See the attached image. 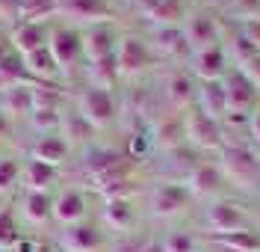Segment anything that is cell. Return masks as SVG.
Masks as SVG:
<instances>
[{
	"label": "cell",
	"instance_id": "cell-1",
	"mask_svg": "<svg viewBox=\"0 0 260 252\" xmlns=\"http://www.w3.org/2000/svg\"><path fill=\"white\" fill-rule=\"evenodd\" d=\"M219 169L243 190H254L260 184V157L248 146H222L219 149Z\"/></svg>",
	"mask_w": 260,
	"mask_h": 252
},
{
	"label": "cell",
	"instance_id": "cell-2",
	"mask_svg": "<svg viewBox=\"0 0 260 252\" xmlns=\"http://www.w3.org/2000/svg\"><path fill=\"white\" fill-rule=\"evenodd\" d=\"M77 113H80L95 131L110 128L118 116V104H115L113 89H98V86H86L77 95Z\"/></svg>",
	"mask_w": 260,
	"mask_h": 252
},
{
	"label": "cell",
	"instance_id": "cell-3",
	"mask_svg": "<svg viewBox=\"0 0 260 252\" xmlns=\"http://www.w3.org/2000/svg\"><path fill=\"white\" fill-rule=\"evenodd\" d=\"M183 131H186V143L198 151H213V149L225 146L222 122H216L207 113H201L198 107H189L183 113Z\"/></svg>",
	"mask_w": 260,
	"mask_h": 252
},
{
	"label": "cell",
	"instance_id": "cell-4",
	"mask_svg": "<svg viewBox=\"0 0 260 252\" xmlns=\"http://www.w3.org/2000/svg\"><path fill=\"white\" fill-rule=\"evenodd\" d=\"M189 202H192V193L186 190V184H178V181H157V184L151 187V193H148L151 214L160 219L183 214Z\"/></svg>",
	"mask_w": 260,
	"mask_h": 252
},
{
	"label": "cell",
	"instance_id": "cell-5",
	"mask_svg": "<svg viewBox=\"0 0 260 252\" xmlns=\"http://www.w3.org/2000/svg\"><path fill=\"white\" fill-rule=\"evenodd\" d=\"M204 226L207 232L216 237H225L234 235L240 229H248L245 226V211L240 202L234 199H213L207 208H204Z\"/></svg>",
	"mask_w": 260,
	"mask_h": 252
},
{
	"label": "cell",
	"instance_id": "cell-6",
	"mask_svg": "<svg viewBox=\"0 0 260 252\" xmlns=\"http://www.w3.org/2000/svg\"><path fill=\"white\" fill-rule=\"evenodd\" d=\"M80 39H83V60L86 63H98L104 57H113L121 36H118V30L110 21H98V24L83 27Z\"/></svg>",
	"mask_w": 260,
	"mask_h": 252
},
{
	"label": "cell",
	"instance_id": "cell-7",
	"mask_svg": "<svg viewBox=\"0 0 260 252\" xmlns=\"http://www.w3.org/2000/svg\"><path fill=\"white\" fill-rule=\"evenodd\" d=\"M115 63H118V74L121 77H133L139 71H145L154 63L151 45L139 36H121L118 48H115Z\"/></svg>",
	"mask_w": 260,
	"mask_h": 252
},
{
	"label": "cell",
	"instance_id": "cell-8",
	"mask_svg": "<svg viewBox=\"0 0 260 252\" xmlns=\"http://www.w3.org/2000/svg\"><path fill=\"white\" fill-rule=\"evenodd\" d=\"M183 30V39H186V48L189 53L195 50H204V48H216L219 45V21L210 15V12H189L186 21L180 24Z\"/></svg>",
	"mask_w": 260,
	"mask_h": 252
},
{
	"label": "cell",
	"instance_id": "cell-9",
	"mask_svg": "<svg viewBox=\"0 0 260 252\" xmlns=\"http://www.w3.org/2000/svg\"><path fill=\"white\" fill-rule=\"evenodd\" d=\"M48 50L53 53V60H56L59 71H71V68L83 60L80 30H77V27H56V30H50Z\"/></svg>",
	"mask_w": 260,
	"mask_h": 252
},
{
	"label": "cell",
	"instance_id": "cell-10",
	"mask_svg": "<svg viewBox=\"0 0 260 252\" xmlns=\"http://www.w3.org/2000/svg\"><path fill=\"white\" fill-rule=\"evenodd\" d=\"M189 74H192L198 83H207V80H222L228 74V50L222 45L216 48H204V50H195L189 53Z\"/></svg>",
	"mask_w": 260,
	"mask_h": 252
},
{
	"label": "cell",
	"instance_id": "cell-11",
	"mask_svg": "<svg viewBox=\"0 0 260 252\" xmlns=\"http://www.w3.org/2000/svg\"><path fill=\"white\" fill-rule=\"evenodd\" d=\"M228 92V116L234 113H248L257 101V86L245 77L240 68H228V74L222 77Z\"/></svg>",
	"mask_w": 260,
	"mask_h": 252
},
{
	"label": "cell",
	"instance_id": "cell-12",
	"mask_svg": "<svg viewBox=\"0 0 260 252\" xmlns=\"http://www.w3.org/2000/svg\"><path fill=\"white\" fill-rule=\"evenodd\" d=\"M59 246L62 252H101L104 249V232L95 222H74L59 232Z\"/></svg>",
	"mask_w": 260,
	"mask_h": 252
},
{
	"label": "cell",
	"instance_id": "cell-13",
	"mask_svg": "<svg viewBox=\"0 0 260 252\" xmlns=\"http://www.w3.org/2000/svg\"><path fill=\"white\" fill-rule=\"evenodd\" d=\"M195 92H198V83L189 71H172L166 80H162V98L172 107V113H186L195 101Z\"/></svg>",
	"mask_w": 260,
	"mask_h": 252
},
{
	"label": "cell",
	"instance_id": "cell-14",
	"mask_svg": "<svg viewBox=\"0 0 260 252\" xmlns=\"http://www.w3.org/2000/svg\"><path fill=\"white\" fill-rule=\"evenodd\" d=\"M48 42H50V27L39 24V21H21L18 27L9 30V45L21 57H27L39 48H48Z\"/></svg>",
	"mask_w": 260,
	"mask_h": 252
},
{
	"label": "cell",
	"instance_id": "cell-15",
	"mask_svg": "<svg viewBox=\"0 0 260 252\" xmlns=\"http://www.w3.org/2000/svg\"><path fill=\"white\" fill-rule=\"evenodd\" d=\"M56 15L83 21L89 27V24H98V21H110L113 9H110L107 0H56Z\"/></svg>",
	"mask_w": 260,
	"mask_h": 252
},
{
	"label": "cell",
	"instance_id": "cell-16",
	"mask_svg": "<svg viewBox=\"0 0 260 252\" xmlns=\"http://www.w3.org/2000/svg\"><path fill=\"white\" fill-rule=\"evenodd\" d=\"M186 190L198 196V199H207V196H216V190L225 184V175H222V169L219 163H195L189 172H186Z\"/></svg>",
	"mask_w": 260,
	"mask_h": 252
},
{
	"label": "cell",
	"instance_id": "cell-17",
	"mask_svg": "<svg viewBox=\"0 0 260 252\" xmlns=\"http://www.w3.org/2000/svg\"><path fill=\"white\" fill-rule=\"evenodd\" d=\"M89 214V202L80 190H62L53 196V219L59 226H74V222H83Z\"/></svg>",
	"mask_w": 260,
	"mask_h": 252
},
{
	"label": "cell",
	"instance_id": "cell-18",
	"mask_svg": "<svg viewBox=\"0 0 260 252\" xmlns=\"http://www.w3.org/2000/svg\"><path fill=\"white\" fill-rule=\"evenodd\" d=\"M195 107L201 113H207L210 119L222 122L228 119V92L222 80H207V83H198V92H195Z\"/></svg>",
	"mask_w": 260,
	"mask_h": 252
},
{
	"label": "cell",
	"instance_id": "cell-19",
	"mask_svg": "<svg viewBox=\"0 0 260 252\" xmlns=\"http://www.w3.org/2000/svg\"><path fill=\"white\" fill-rule=\"evenodd\" d=\"M18 214L24 222L30 226H45L53 219V196L50 193H32V190H24V196L18 202Z\"/></svg>",
	"mask_w": 260,
	"mask_h": 252
},
{
	"label": "cell",
	"instance_id": "cell-20",
	"mask_svg": "<svg viewBox=\"0 0 260 252\" xmlns=\"http://www.w3.org/2000/svg\"><path fill=\"white\" fill-rule=\"evenodd\" d=\"M151 143H157L160 149L175 151L186 143V131H183V113H169V116L157 119L154 131H151Z\"/></svg>",
	"mask_w": 260,
	"mask_h": 252
},
{
	"label": "cell",
	"instance_id": "cell-21",
	"mask_svg": "<svg viewBox=\"0 0 260 252\" xmlns=\"http://www.w3.org/2000/svg\"><path fill=\"white\" fill-rule=\"evenodd\" d=\"M101 222L107 229H113L118 235H127L130 229L136 226V211L130 199H107L101 208Z\"/></svg>",
	"mask_w": 260,
	"mask_h": 252
},
{
	"label": "cell",
	"instance_id": "cell-22",
	"mask_svg": "<svg viewBox=\"0 0 260 252\" xmlns=\"http://www.w3.org/2000/svg\"><path fill=\"white\" fill-rule=\"evenodd\" d=\"M68 154H71V146H68V143H65V136H59V134L39 136V139L32 143V149H30L32 160H42V163L56 166V169L68 160Z\"/></svg>",
	"mask_w": 260,
	"mask_h": 252
},
{
	"label": "cell",
	"instance_id": "cell-23",
	"mask_svg": "<svg viewBox=\"0 0 260 252\" xmlns=\"http://www.w3.org/2000/svg\"><path fill=\"white\" fill-rule=\"evenodd\" d=\"M124 160H130V157H124L121 151H115V149H107V146H89L86 154H83V169H86V175L98 178V175L115 169L118 163H124Z\"/></svg>",
	"mask_w": 260,
	"mask_h": 252
},
{
	"label": "cell",
	"instance_id": "cell-24",
	"mask_svg": "<svg viewBox=\"0 0 260 252\" xmlns=\"http://www.w3.org/2000/svg\"><path fill=\"white\" fill-rule=\"evenodd\" d=\"M21 178H24V187L27 190H32V193H48L50 187H53V181L59 178V169L30 157L27 163H21Z\"/></svg>",
	"mask_w": 260,
	"mask_h": 252
},
{
	"label": "cell",
	"instance_id": "cell-25",
	"mask_svg": "<svg viewBox=\"0 0 260 252\" xmlns=\"http://www.w3.org/2000/svg\"><path fill=\"white\" fill-rule=\"evenodd\" d=\"M36 110L32 107V83L27 86H12L6 92H0V113L6 119H15V116H27Z\"/></svg>",
	"mask_w": 260,
	"mask_h": 252
},
{
	"label": "cell",
	"instance_id": "cell-26",
	"mask_svg": "<svg viewBox=\"0 0 260 252\" xmlns=\"http://www.w3.org/2000/svg\"><path fill=\"white\" fill-rule=\"evenodd\" d=\"M32 77L27 66H24V57L21 53H9V57H3L0 60V92H6V89H12V86H27Z\"/></svg>",
	"mask_w": 260,
	"mask_h": 252
},
{
	"label": "cell",
	"instance_id": "cell-27",
	"mask_svg": "<svg viewBox=\"0 0 260 252\" xmlns=\"http://www.w3.org/2000/svg\"><path fill=\"white\" fill-rule=\"evenodd\" d=\"M92 134H95V128H92V125H89L77 110L62 113V119H59V136H65V143H68V146H74V143H89Z\"/></svg>",
	"mask_w": 260,
	"mask_h": 252
},
{
	"label": "cell",
	"instance_id": "cell-28",
	"mask_svg": "<svg viewBox=\"0 0 260 252\" xmlns=\"http://www.w3.org/2000/svg\"><path fill=\"white\" fill-rule=\"evenodd\" d=\"M24 66L30 71V77H39L42 83L45 80H53L59 74V66H56V60H53V53L48 48H39V50H32V53H27L24 57Z\"/></svg>",
	"mask_w": 260,
	"mask_h": 252
},
{
	"label": "cell",
	"instance_id": "cell-29",
	"mask_svg": "<svg viewBox=\"0 0 260 252\" xmlns=\"http://www.w3.org/2000/svg\"><path fill=\"white\" fill-rule=\"evenodd\" d=\"M86 74H89V86H98V89H113V83L121 77L118 74V63H115V53L113 57H104L98 63H86Z\"/></svg>",
	"mask_w": 260,
	"mask_h": 252
},
{
	"label": "cell",
	"instance_id": "cell-30",
	"mask_svg": "<svg viewBox=\"0 0 260 252\" xmlns=\"http://www.w3.org/2000/svg\"><path fill=\"white\" fill-rule=\"evenodd\" d=\"M186 3L183 0H160V6L154 9V15L151 21L157 24V27H180L183 21H186Z\"/></svg>",
	"mask_w": 260,
	"mask_h": 252
},
{
	"label": "cell",
	"instance_id": "cell-31",
	"mask_svg": "<svg viewBox=\"0 0 260 252\" xmlns=\"http://www.w3.org/2000/svg\"><path fill=\"white\" fill-rule=\"evenodd\" d=\"M154 48L169 53V57H178V53H186V39H183V30L180 27H157L154 33Z\"/></svg>",
	"mask_w": 260,
	"mask_h": 252
},
{
	"label": "cell",
	"instance_id": "cell-32",
	"mask_svg": "<svg viewBox=\"0 0 260 252\" xmlns=\"http://www.w3.org/2000/svg\"><path fill=\"white\" fill-rule=\"evenodd\" d=\"M216 243H222L228 249H240V252H260V235L254 229H240L234 235L216 237Z\"/></svg>",
	"mask_w": 260,
	"mask_h": 252
},
{
	"label": "cell",
	"instance_id": "cell-33",
	"mask_svg": "<svg viewBox=\"0 0 260 252\" xmlns=\"http://www.w3.org/2000/svg\"><path fill=\"white\" fill-rule=\"evenodd\" d=\"M18 6H21V18L24 21L48 24V18L56 15V0H18Z\"/></svg>",
	"mask_w": 260,
	"mask_h": 252
},
{
	"label": "cell",
	"instance_id": "cell-34",
	"mask_svg": "<svg viewBox=\"0 0 260 252\" xmlns=\"http://www.w3.org/2000/svg\"><path fill=\"white\" fill-rule=\"evenodd\" d=\"M166 252H201L198 249V237L189 229H172L166 237H160Z\"/></svg>",
	"mask_w": 260,
	"mask_h": 252
},
{
	"label": "cell",
	"instance_id": "cell-35",
	"mask_svg": "<svg viewBox=\"0 0 260 252\" xmlns=\"http://www.w3.org/2000/svg\"><path fill=\"white\" fill-rule=\"evenodd\" d=\"M59 119H62V110H32L30 125L42 136H48V134H59Z\"/></svg>",
	"mask_w": 260,
	"mask_h": 252
},
{
	"label": "cell",
	"instance_id": "cell-36",
	"mask_svg": "<svg viewBox=\"0 0 260 252\" xmlns=\"http://www.w3.org/2000/svg\"><path fill=\"white\" fill-rule=\"evenodd\" d=\"M21 240V232H18V222L9 211L0 214V252H12Z\"/></svg>",
	"mask_w": 260,
	"mask_h": 252
},
{
	"label": "cell",
	"instance_id": "cell-37",
	"mask_svg": "<svg viewBox=\"0 0 260 252\" xmlns=\"http://www.w3.org/2000/svg\"><path fill=\"white\" fill-rule=\"evenodd\" d=\"M21 178V163L18 157H0V196L9 193Z\"/></svg>",
	"mask_w": 260,
	"mask_h": 252
},
{
	"label": "cell",
	"instance_id": "cell-38",
	"mask_svg": "<svg viewBox=\"0 0 260 252\" xmlns=\"http://www.w3.org/2000/svg\"><path fill=\"white\" fill-rule=\"evenodd\" d=\"M254 53H257V48H254V45H251V42H248V39H245L243 33L234 36V42H231V57L237 60V66L248 63V60H251Z\"/></svg>",
	"mask_w": 260,
	"mask_h": 252
},
{
	"label": "cell",
	"instance_id": "cell-39",
	"mask_svg": "<svg viewBox=\"0 0 260 252\" xmlns=\"http://www.w3.org/2000/svg\"><path fill=\"white\" fill-rule=\"evenodd\" d=\"M0 21H3L9 30L24 21V18H21V6H18V0H0Z\"/></svg>",
	"mask_w": 260,
	"mask_h": 252
},
{
	"label": "cell",
	"instance_id": "cell-40",
	"mask_svg": "<svg viewBox=\"0 0 260 252\" xmlns=\"http://www.w3.org/2000/svg\"><path fill=\"white\" fill-rule=\"evenodd\" d=\"M142 243H145L142 237H136L133 232H127V235H121L110 246V252H142Z\"/></svg>",
	"mask_w": 260,
	"mask_h": 252
},
{
	"label": "cell",
	"instance_id": "cell-41",
	"mask_svg": "<svg viewBox=\"0 0 260 252\" xmlns=\"http://www.w3.org/2000/svg\"><path fill=\"white\" fill-rule=\"evenodd\" d=\"M240 33L260 50V15L257 18H243V21H240Z\"/></svg>",
	"mask_w": 260,
	"mask_h": 252
},
{
	"label": "cell",
	"instance_id": "cell-42",
	"mask_svg": "<svg viewBox=\"0 0 260 252\" xmlns=\"http://www.w3.org/2000/svg\"><path fill=\"white\" fill-rule=\"evenodd\" d=\"M240 71H243L245 77H248V80L260 89V50L251 57V60H248V63H243V66H240Z\"/></svg>",
	"mask_w": 260,
	"mask_h": 252
},
{
	"label": "cell",
	"instance_id": "cell-43",
	"mask_svg": "<svg viewBox=\"0 0 260 252\" xmlns=\"http://www.w3.org/2000/svg\"><path fill=\"white\" fill-rule=\"evenodd\" d=\"M234 6L240 9V18H257L260 0H234Z\"/></svg>",
	"mask_w": 260,
	"mask_h": 252
},
{
	"label": "cell",
	"instance_id": "cell-44",
	"mask_svg": "<svg viewBox=\"0 0 260 252\" xmlns=\"http://www.w3.org/2000/svg\"><path fill=\"white\" fill-rule=\"evenodd\" d=\"M148 146H151V136L148 134H133L130 136V157H139L142 151H148Z\"/></svg>",
	"mask_w": 260,
	"mask_h": 252
},
{
	"label": "cell",
	"instance_id": "cell-45",
	"mask_svg": "<svg viewBox=\"0 0 260 252\" xmlns=\"http://www.w3.org/2000/svg\"><path fill=\"white\" fill-rule=\"evenodd\" d=\"M130 3H133V9H136V12H139V15H154V9H157V6H160V0H130Z\"/></svg>",
	"mask_w": 260,
	"mask_h": 252
},
{
	"label": "cell",
	"instance_id": "cell-46",
	"mask_svg": "<svg viewBox=\"0 0 260 252\" xmlns=\"http://www.w3.org/2000/svg\"><path fill=\"white\" fill-rule=\"evenodd\" d=\"M142 252H166V246H162L160 237H148L145 243H142Z\"/></svg>",
	"mask_w": 260,
	"mask_h": 252
},
{
	"label": "cell",
	"instance_id": "cell-47",
	"mask_svg": "<svg viewBox=\"0 0 260 252\" xmlns=\"http://www.w3.org/2000/svg\"><path fill=\"white\" fill-rule=\"evenodd\" d=\"M12 53V45H9V30H0V60Z\"/></svg>",
	"mask_w": 260,
	"mask_h": 252
},
{
	"label": "cell",
	"instance_id": "cell-48",
	"mask_svg": "<svg viewBox=\"0 0 260 252\" xmlns=\"http://www.w3.org/2000/svg\"><path fill=\"white\" fill-rule=\"evenodd\" d=\"M248 125H251V136L260 143V107L251 113V122H248Z\"/></svg>",
	"mask_w": 260,
	"mask_h": 252
},
{
	"label": "cell",
	"instance_id": "cell-49",
	"mask_svg": "<svg viewBox=\"0 0 260 252\" xmlns=\"http://www.w3.org/2000/svg\"><path fill=\"white\" fill-rule=\"evenodd\" d=\"M9 131H12V119H6L0 113V136H9Z\"/></svg>",
	"mask_w": 260,
	"mask_h": 252
},
{
	"label": "cell",
	"instance_id": "cell-50",
	"mask_svg": "<svg viewBox=\"0 0 260 252\" xmlns=\"http://www.w3.org/2000/svg\"><path fill=\"white\" fill-rule=\"evenodd\" d=\"M213 252H240V249H228V246H222V243H213Z\"/></svg>",
	"mask_w": 260,
	"mask_h": 252
}]
</instances>
